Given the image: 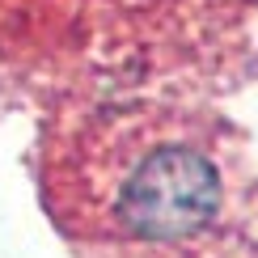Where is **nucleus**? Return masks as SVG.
I'll return each instance as SVG.
<instances>
[{
	"instance_id": "1",
	"label": "nucleus",
	"mask_w": 258,
	"mask_h": 258,
	"mask_svg": "<svg viewBox=\"0 0 258 258\" xmlns=\"http://www.w3.org/2000/svg\"><path fill=\"white\" fill-rule=\"evenodd\" d=\"M220 199L224 182L208 157L186 144H161L123 178L114 220L136 241H182L216 220Z\"/></svg>"
}]
</instances>
